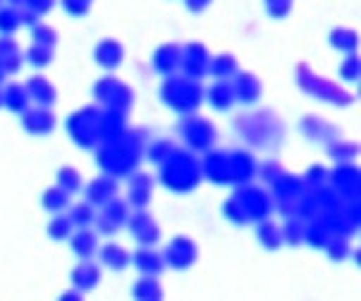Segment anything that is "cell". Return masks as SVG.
Here are the masks:
<instances>
[{"label":"cell","instance_id":"cell-1","mask_svg":"<svg viewBox=\"0 0 361 301\" xmlns=\"http://www.w3.org/2000/svg\"><path fill=\"white\" fill-rule=\"evenodd\" d=\"M147 147V133L145 130H125L120 137L110 142L95 145V162L105 175L115 180H125L140 167Z\"/></svg>","mask_w":361,"mask_h":301},{"label":"cell","instance_id":"cell-2","mask_svg":"<svg viewBox=\"0 0 361 301\" xmlns=\"http://www.w3.org/2000/svg\"><path fill=\"white\" fill-rule=\"evenodd\" d=\"M157 182L175 195H190L202 182V167L192 149L175 147L170 157L157 164Z\"/></svg>","mask_w":361,"mask_h":301},{"label":"cell","instance_id":"cell-3","mask_svg":"<svg viewBox=\"0 0 361 301\" xmlns=\"http://www.w3.org/2000/svg\"><path fill=\"white\" fill-rule=\"evenodd\" d=\"M237 133L257 149H271L279 147L284 140V122L279 115H274L271 110H259L255 115H242L237 122Z\"/></svg>","mask_w":361,"mask_h":301},{"label":"cell","instance_id":"cell-4","mask_svg":"<svg viewBox=\"0 0 361 301\" xmlns=\"http://www.w3.org/2000/svg\"><path fill=\"white\" fill-rule=\"evenodd\" d=\"M159 100L177 115H187L200 110L204 102V87L200 80H192L182 73L167 75L159 85Z\"/></svg>","mask_w":361,"mask_h":301},{"label":"cell","instance_id":"cell-5","mask_svg":"<svg viewBox=\"0 0 361 301\" xmlns=\"http://www.w3.org/2000/svg\"><path fill=\"white\" fill-rule=\"evenodd\" d=\"M294 75H297V87L302 92H307L309 97H317V100L326 102V105H334V107L354 105V95H351L349 90H344L341 85L317 75L307 63L297 65V73Z\"/></svg>","mask_w":361,"mask_h":301},{"label":"cell","instance_id":"cell-6","mask_svg":"<svg viewBox=\"0 0 361 301\" xmlns=\"http://www.w3.org/2000/svg\"><path fill=\"white\" fill-rule=\"evenodd\" d=\"M177 133L185 140V147L192 149L195 154L207 152L217 142V127L212 125V120L197 115V112L182 115V120L177 122Z\"/></svg>","mask_w":361,"mask_h":301},{"label":"cell","instance_id":"cell-7","mask_svg":"<svg viewBox=\"0 0 361 301\" xmlns=\"http://www.w3.org/2000/svg\"><path fill=\"white\" fill-rule=\"evenodd\" d=\"M232 197H234V202H237L239 211H242V217H245L247 224L262 222V219L271 217V211H274V197L267 190H262V187L252 185V182L239 185Z\"/></svg>","mask_w":361,"mask_h":301},{"label":"cell","instance_id":"cell-8","mask_svg":"<svg viewBox=\"0 0 361 301\" xmlns=\"http://www.w3.org/2000/svg\"><path fill=\"white\" fill-rule=\"evenodd\" d=\"M97 120H100V107L85 105L80 110L70 112L65 120L68 137L78 145L80 149H95L97 145Z\"/></svg>","mask_w":361,"mask_h":301},{"label":"cell","instance_id":"cell-9","mask_svg":"<svg viewBox=\"0 0 361 301\" xmlns=\"http://www.w3.org/2000/svg\"><path fill=\"white\" fill-rule=\"evenodd\" d=\"M271 192H274V207L282 211L284 217H294L297 214V204L302 199V195L307 192V185H304L302 175H289V172H282L271 182Z\"/></svg>","mask_w":361,"mask_h":301},{"label":"cell","instance_id":"cell-10","mask_svg":"<svg viewBox=\"0 0 361 301\" xmlns=\"http://www.w3.org/2000/svg\"><path fill=\"white\" fill-rule=\"evenodd\" d=\"M130 211L133 209H130L128 199H120V195L107 202V204H102L100 211L95 214V222H92L97 227V234H102V237H115V234L128 224Z\"/></svg>","mask_w":361,"mask_h":301},{"label":"cell","instance_id":"cell-11","mask_svg":"<svg viewBox=\"0 0 361 301\" xmlns=\"http://www.w3.org/2000/svg\"><path fill=\"white\" fill-rule=\"evenodd\" d=\"M165 257V264L175 271H187L197 264L200 259V247L195 244V239H190L187 234H177V237L170 239V244L162 252Z\"/></svg>","mask_w":361,"mask_h":301},{"label":"cell","instance_id":"cell-12","mask_svg":"<svg viewBox=\"0 0 361 301\" xmlns=\"http://www.w3.org/2000/svg\"><path fill=\"white\" fill-rule=\"evenodd\" d=\"M326 182L331 185V190L344 199H359L361 195V172L354 162H339L329 175Z\"/></svg>","mask_w":361,"mask_h":301},{"label":"cell","instance_id":"cell-13","mask_svg":"<svg viewBox=\"0 0 361 301\" xmlns=\"http://www.w3.org/2000/svg\"><path fill=\"white\" fill-rule=\"evenodd\" d=\"M125 227L130 229V234H133V239L140 247H157L159 239H162V229H159L157 219L147 211V207L130 211V219Z\"/></svg>","mask_w":361,"mask_h":301},{"label":"cell","instance_id":"cell-14","mask_svg":"<svg viewBox=\"0 0 361 301\" xmlns=\"http://www.w3.org/2000/svg\"><path fill=\"white\" fill-rule=\"evenodd\" d=\"M209 50L204 42H187L182 45V58H180V73L192 80L207 78L209 70Z\"/></svg>","mask_w":361,"mask_h":301},{"label":"cell","instance_id":"cell-15","mask_svg":"<svg viewBox=\"0 0 361 301\" xmlns=\"http://www.w3.org/2000/svg\"><path fill=\"white\" fill-rule=\"evenodd\" d=\"M20 125L27 135L32 137H48L55 133V125H58V117H55L53 107H37L30 105L20 115Z\"/></svg>","mask_w":361,"mask_h":301},{"label":"cell","instance_id":"cell-16","mask_svg":"<svg viewBox=\"0 0 361 301\" xmlns=\"http://www.w3.org/2000/svg\"><path fill=\"white\" fill-rule=\"evenodd\" d=\"M200 167H202V180H209L214 185H229V149L209 147L207 152H202Z\"/></svg>","mask_w":361,"mask_h":301},{"label":"cell","instance_id":"cell-17","mask_svg":"<svg viewBox=\"0 0 361 301\" xmlns=\"http://www.w3.org/2000/svg\"><path fill=\"white\" fill-rule=\"evenodd\" d=\"M125 180H128V204L133 207V209H145V207H149L152 192H154L152 175L135 169L133 175H128Z\"/></svg>","mask_w":361,"mask_h":301},{"label":"cell","instance_id":"cell-18","mask_svg":"<svg viewBox=\"0 0 361 301\" xmlns=\"http://www.w3.org/2000/svg\"><path fill=\"white\" fill-rule=\"evenodd\" d=\"M257 180V159L250 149H232L229 152V185H247Z\"/></svg>","mask_w":361,"mask_h":301},{"label":"cell","instance_id":"cell-19","mask_svg":"<svg viewBox=\"0 0 361 301\" xmlns=\"http://www.w3.org/2000/svg\"><path fill=\"white\" fill-rule=\"evenodd\" d=\"M232 90H234V100L242 102V105H255L262 97V80L255 73H247V70H239L232 80Z\"/></svg>","mask_w":361,"mask_h":301},{"label":"cell","instance_id":"cell-20","mask_svg":"<svg viewBox=\"0 0 361 301\" xmlns=\"http://www.w3.org/2000/svg\"><path fill=\"white\" fill-rule=\"evenodd\" d=\"M125 130H128V112L112 110V107L100 110V120H97V145L120 137Z\"/></svg>","mask_w":361,"mask_h":301},{"label":"cell","instance_id":"cell-21","mask_svg":"<svg viewBox=\"0 0 361 301\" xmlns=\"http://www.w3.org/2000/svg\"><path fill=\"white\" fill-rule=\"evenodd\" d=\"M82 192H85V199L90 202L92 207L100 209L102 204H107V202L115 199V197L120 195V182H117L115 177H110V175L102 172V175L95 177L90 185L82 187Z\"/></svg>","mask_w":361,"mask_h":301},{"label":"cell","instance_id":"cell-22","mask_svg":"<svg viewBox=\"0 0 361 301\" xmlns=\"http://www.w3.org/2000/svg\"><path fill=\"white\" fill-rule=\"evenodd\" d=\"M299 130H302V135L309 140V142H331V140L341 137V130L336 125H331V122L322 120V117L317 115H307L302 122H299Z\"/></svg>","mask_w":361,"mask_h":301},{"label":"cell","instance_id":"cell-23","mask_svg":"<svg viewBox=\"0 0 361 301\" xmlns=\"http://www.w3.org/2000/svg\"><path fill=\"white\" fill-rule=\"evenodd\" d=\"M92 58H95V63L100 65L102 70L112 73V70L120 68V65H123V60H125L123 42L115 40V37H105V40H100L95 45V50H92Z\"/></svg>","mask_w":361,"mask_h":301},{"label":"cell","instance_id":"cell-24","mask_svg":"<svg viewBox=\"0 0 361 301\" xmlns=\"http://www.w3.org/2000/svg\"><path fill=\"white\" fill-rule=\"evenodd\" d=\"M180 58H182V45L165 42V45H159L152 53V70L157 75H162V78L180 73Z\"/></svg>","mask_w":361,"mask_h":301},{"label":"cell","instance_id":"cell-25","mask_svg":"<svg viewBox=\"0 0 361 301\" xmlns=\"http://www.w3.org/2000/svg\"><path fill=\"white\" fill-rule=\"evenodd\" d=\"M68 242L78 259H95L97 249H100V234L92 232L90 227H78V229H73Z\"/></svg>","mask_w":361,"mask_h":301},{"label":"cell","instance_id":"cell-26","mask_svg":"<svg viewBox=\"0 0 361 301\" xmlns=\"http://www.w3.org/2000/svg\"><path fill=\"white\" fill-rule=\"evenodd\" d=\"M102 279V269L100 264H95L92 259H80L75 264V269L70 271V281H73L75 289H80L82 294H90L92 289H97Z\"/></svg>","mask_w":361,"mask_h":301},{"label":"cell","instance_id":"cell-27","mask_svg":"<svg viewBox=\"0 0 361 301\" xmlns=\"http://www.w3.org/2000/svg\"><path fill=\"white\" fill-rule=\"evenodd\" d=\"M130 264H135V269L140 274H154V276H159L167 269L165 257L154 247H140L135 254H130Z\"/></svg>","mask_w":361,"mask_h":301},{"label":"cell","instance_id":"cell-28","mask_svg":"<svg viewBox=\"0 0 361 301\" xmlns=\"http://www.w3.org/2000/svg\"><path fill=\"white\" fill-rule=\"evenodd\" d=\"M25 90L30 95V102L37 107H53L58 102V90L45 75H32L25 82Z\"/></svg>","mask_w":361,"mask_h":301},{"label":"cell","instance_id":"cell-29","mask_svg":"<svg viewBox=\"0 0 361 301\" xmlns=\"http://www.w3.org/2000/svg\"><path fill=\"white\" fill-rule=\"evenodd\" d=\"M0 65L3 70L11 75H18L25 65V55H23V48L18 45V40L13 35H0Z\"/></svg>","mask_w":361,"mask_h":301},{"label":"cell","instance_id":"cell-30","mask_svg":"<svg viewBox=\"0 0 361 301\" xmlns=\"http://www.w3.org/2000/svg\"><path fill=\"white\" fill-rule=\"evenodd\" d=\"M95 257L100 259L102 266H107V269H112V271H125L130 266V252L117 242L102 244Z\"/></svg>","mask_w":361,"mask_h":301},{"label":"cell","instance_id":"cell-31","mask_svg":"<svg viewBox=\"0 0 361 301\" xmlns=\"http://www.w3.org/2000/svg\"><path fill=\"white\" fill-rule=\"evenodd\" d=\"M204 100L212 105V110L217 112H229L237 100H234V90L229 80H217L214 85H209V90H204Z\"/></svg>","mask_w":361,"mask_h":301},{"label":"cell","instance_id":"cell-32","mask_svg":"<svg viewBox=\"0 0 361 301\" xmlns=\"http://www.w3.org/2000/svg\"><path fill=\"white\" fill-rule=\"evenodd\" d=\"M255 227H257V242H259L267 252H276L279 247H284L282 224H276L271 217H267V219H262V222H257Z\"/></svg>","mask_w":361,"mask_h":301},{"label":"cell","instance_id":"cell-33","mask_svg":"<svg viewBox=\"0 0 361 301\" xmlns=\"http://www.w3.org/2000/svg\"><path fill=\"white\" fill-rule=\"evenodd\" d=\"M334 237L329 229V224L324 222V217H314L309 222H304V244L314 249H324L326 242Z\"/></svg>","mask_w":361,"mask_h":301},{"label":"cell","instance_id":"cell-34","mask_svg":"<svg viewBox=\"0 0 361 301\" xmlns=\"http://www.w3.org/2000/svg\"><path fill=\"white\" fill-rule=\"evenodd\" d=\"M30 105L32 102L25 90V85L11 82L6 90H3V107H6L8 112H13V115H23Z\"/></svg>","mask_w":361,"mask_h":301},{"label":"cell","instance_id":"cell-35","mask_svg":"<svg viewBox=\"0 0 361 301\" xmlns=\"http://www.w3.org/2000/svg\"><path fill=\"white\" fill-rule=\"evenodd\" d=\"M239 73V60L232 53H219L214 58H209V70L207 75H212L214 80H232Z\"/></svg>","mask_w":361,"mask_h":301},{"label":"cell","instance_id":"cell-36","mask_svg":"<svg viewBox=\"0 0 361 301\" xmlns=\"http://www.w3.org/2000/svg\"><path fill=\"white\" fill-rule=\"evenodd\" d=\"M133 296L137 301H159L165 296V289L159 284V279L154 274H142V279H137L133 284Z\"/></svg>","mask_w":361,"mask_h":301},{"label":"cell","instance_id":"cell-37","mask_svg":"<svg viewBox=\"0 0 361 301\" xmlns=\"http://www.w3.org/2000/svg\"><path fill=\"white\" fill-rule=\"evenodd\" d=\"M329 45L339 53H356L359 50V32L351 27H331L329 32Z\"/></svg>","mask_w":361,"mask_h":301},{"label":"cell","instance_id":"cell-38","mask_svg":"<svg viewBox=\"0 0 361 301\" xmlns=\"http://www.w3.org/2000/svg\"><path fill=\"white\" fill-rule=\"evenodd\" d=\"M326 154H329V159H334L336 164L354 162V159L359 157V145L351 142V140L336 137V140H331V142H326Z\"/></svg>","mask_w":361,"mask_h":301},{"label":"cell","instance_id":"cell-39","mask_svg":"<svg viewBox=\"0 0 361 301\" xmlns=\"http://www.w3.org/2000/svg\"><path fill=\"white\" fill-rule=\"evenodd\" d=\"M55 185H58L65 195L73 197V195H78V192H82V175H80V169L65 164V167H60L58 172H55Z\"/></svg>","mask_w":361,"mask_h":301},{"label":"cell","instance_id":"cell-40","mask_svg":"<svg viewBox=\"0 0 361 301\" xmlns=\"http://www.w3.org/2000/svg\"><path fill=\"white\" fill-rule=\"evenodd\" d=\"M40 204H43V209L50 211V214H58V211H65L70 207V195H65L58 185H53V187H48V190L43 192V197H40Z\"/></svg>","mask_w":361,"mask_h":301},{"label":"cell","instance_id":"cell-41","mask_svg":"<svg viewBox=\"0 0 361 301\" xmlns=\"http://www.w3.org/2000/svg\"><path fill=\"white\" fill-rule=\"evenodd\" d=\"M95 214H97V209L87 199L73 204V207H70V211H68V217H70V222H73L75 229H78V227H90V224L95 222Z\"/></svg>","mask_w":361,"mask_h":301},{"label":"cell","instance_id":"cell-42","mask_svg":"<svg viewBox=\"0 0 361 301\" xmlns=\"http://www.w3.org/2000/svg\"><path fill=\"white\" fill-rule=\"evenodd\" d=\"M123 82V80L117 78V75L107 73L105 78H100L95 85H92V97H95V105H107V100L112 97V92L117 90V85Z\"/></svg>","mask_w":361,"mask_h":301},{"label":"cell","instance_id":"cell-43","mask_svg":"<svg viewBox=\"0 0 361 301\" xmlns=\"http://www.w3.org/2000/svg\"><path fill=\"white\" fill-rule=\"evenodd\" d=\"M30 40L35 45H45V48H58L60 32L53 25H48V23H37V25L30 27Z\"/></svg>","mask_w":361,"mask_h":301},{"label":"cell","instance_id":"cell-44","mask_svg":"<svg viewBox=\"0 0 361 301\" xmlns=\"http://www.w3.org/2000/svg\"><path fill=\"white\" fill-rule=\"evenodd\" d=\"M73 222H70L68 214H63V211H58V214H53V219L48 222V237L53 239V242H68V237L73 234Z\"/></svg>","mask_w":361,"mask_h":301},{"label":"cell","instance_id":"cell-45","mask_svg":"<svg viewBox=\"0 0 361 301\" xmlns=\"http://www.w3.org/2000/svg\"><path fill=\"white\" fill-rule=\"evenodd\" d=\"M135 105V90L130 85L120 82L117 85V90L112 92V97L107 100L105 107H112V110H120V112H130Z\"/></svg>","mask_w":361,"mask_h":301},{"label":"cell","instance_id":"cell-46","mask_svg":"<svg viewBox=\"0 0 361 301\" xmlns=\"http://www.w3.org/2000/svg\"><path fill=\"white\" fill-rule=\"evenodd\" d=\"M23 55H25V63H30L32 68H37V70H43L53 63L55 48H45V45H35V42H32L30 48L23 50Z\"/></svg>","mask_w":361,"mask_h":301},{"label":"cell","instance_id":"cell-47","mask_svg":"<svg viewBox=\"0 0 361 301\" xmlns=\"http://www.w3.org/2000/svg\"><path fill=\"white\" fill-rule=\"evenodd\" d=\"M172 149H175V145H172V140L159 137V140H152V142H149L147 147H145V157H147L152 164H162L167 157H170Z\"/></svg>","mask_w":361,"mask_h":301},{"label":"cell","instance_id":"cell-48","mask_svg":"<svg viewBox=\"0 0 361 301\" xmlns=\"http://www.w3.org/2000/svg\"><path fill=\"white\" fill-rule=\"evenodd\" d=\"M282 242L289 244V247L304 244V219L287 217V222L282 224Z\"/></svg>","mask_w":361,"mask_h":301},{"label":"cell","instance_id":"cell-49","mask_svg":"<svg viewBox=\"0 0 361 301\" xmlns=\"http://www.w3.org/2000/svg\"><path fill=\"white\" fill-rule=\"evenodd\" d=\"M20 25V8L3 6L0 8V35H16Z\"/></svg>","mask_w":361,"mask_h":301},{"label":"cell","instance_id":"cell-50","mask_svg":"<svg viewBox=\"0 0 361 301\" xmlns=\"http://www.w3.org/2000/svg\"><path fill=\"white\" fill-rule=\"evenodd\" d=\"M339 78L344 82H359L361 78V58L359 53H346V58L339 65Z\"/></svg>","mask_w":361,"mask_h":301},{"label":"cell","instance_id":"cell-51","mask_svg":"<svg viewBox=\"0 0 361 301\" xmlns=\"http://www.w3.org/2000/svg\"><path fill=\"white\" fill-rule=\"evenodd\" d=\"M324 252L329 254L331 262H344L346 257H349V252H351L349 237H344V234H334V237L326 242Z\"/></svg>","mask_w":361,"mask_h":301},{"label":"cell","instance_id":"cell-52","mask_svg":"<svg viewBox=\"0 0 361 301\" xmlns=\"http://www.w3.org/2000/svg\"><path fill=\"white\" fill-rule=\"evenodd\" d=\"M264 11L271 20H287L294 11V0H264Z\"/></svg>","mask_w":361,"mask_h":301},{"label":"cell","instance_id":"cell-53","mask_svg":"<svg viewBox=\"0 0 361 301\" xmlns=\"http://www.w3.org/2000/svg\"><path fill=\"white\" fill-rule=\"evenodd\" d=\"M282 172H284V167L276 162V159H267V162L257 164V177H259L262 182H267V185H271Z\"/></svg>","mask_w":361,"mask_h":301},{"label":"cell","instance_id":"cell-54","mask_svg":"<svg viewBox=\"0 0 361 301\" xmlns=\"http://www.w3.org/2000/svg\"><path fill=\"white\" fill-rule=\"evenodd\" d=\"M60 8H63L70 18H85L87 13H90L92 3L90 0H60Z\"/></svg>","mask_w":361,"mask_h":301},{"label":"cell","instance_id":"cell-55","mask_svg":"<svg viewBox=\"0 0 361 301\" xmlns=\"http://www.w3.org/2000/svg\"><path fill=\"white\" fill-rule=\"evenodd\" d=\"M326 175H329V169H324L322 164H314V167H309L307 172H304L302 180H304V185H307V190H312V187L324 185Z\"/></svg>","mask_w":361,"mask_h":301},{"label":"cell","instance_id":"cell-56","mask_svg":"<svg viewBox=\"0 0 361 301\" xmlns=\"http://www.w3.org/2000/svg\"><path fill=\"white\" fill-rule=\"evenodd\" d=\"M25 8H30V11H35L37 16L43 18L55 8V0H25Z\"/></svg>","mask_w":361,"mask_h":301},{"label":"cell","instance_id":"cell-57","mask_svg":"<svg viewBox=\"0 0 361 301\" xmlns=\"http://www.w3.org/2000/svg\"><path fill=\"white\" fill-rule=\"evenodd\" d=\"M37 23H40V16H37L35 11H30V8L23 6L20 8V25L32 27V25H37Z\"/></svg>","mask_w":361,"mask_h":301},{"label":"cell","instance_id":"cell-58","mask_svg":"<svg viewBox=\"0 0 361 301\" xmlns=\"http://www.w3.org/2000/svg\"><path fill=\"white\" fill-rule=\"evenodd\" d=\"M185 6L190 13H204L209 6H212V0H185Z\"/></svg>","mask_w":361,"mask_h":301},{"label":"cell","instance_id":"cell-59","mask_svg":"<svg viewBox=\"0 0 361 301\" xmlns=\"http://www.w3.org/2000/svg\"><path fill=\"white\" fill-rule=\"evenodd\" d=\"M80 299H82V291L75 289V286L70 291H65L63 296H60V301H80Z\"/></svg>","mask_w":361,"mask_h":301},{"label":"cell","instance_id":"cell-60","mask_svg":"<svg viewBox=\"0 0 361 301\" xmlns=\"http://www.w3.org/2000/svg\"><path fill=\"white\" fill-rule=\"evenodd\" d=\"M8 6H13V8H23V6H25V0H8Z\"/></svg>","mask_w":361,"mask_h":301},{"label":"cell","instance_id":"cell-61","mask_svg":"<svg viewBox=\"0 0 361 301\" xmlns=\"http://www.w3.org/2000/svg\"><path fill=\"white\" fill-rule=\"evenodd\" d=\"M6 78H8V73H6V70H3V65H0V85L6 82Z\"/></svg>","mask_w":361,"mask_h":301},{"label":"cell","instance_id":"cell-62","mask_svg":"<svg viewBox=\"0 0 361 301\" xmlns=\"http://www.w3.org/2000/svg\"><path fill=\"white\" fill-rule=\"evenodd\" d=\"M0 110H3V87H0Z\"/></svg>","mask_w":361,"mask_h":301},{"label":"cell","instance_id":"cell-63","mask_svg":"<svg viewBox=\"0 0 361 301\" xmlns=\"http://www.w3.org/2000/svg\"><path fill=\"white\" fill-rule=\"evenodd\" d=\"M0 3H3V0H0Z\"/></svg>","mask_w":361,"mask_h":301},{"label":"cell","instance_id":"cell-64","mask_svg":"<svg viewBox=\"0 0 361 301\" xmlns=\"http://www.w3.org/2000/svg\"><path fill=\"white\" fill-rule=\"evenodd\" d=\"M90 3H92V0H90Z\"/></svg>","mask_w":361,"mask_h":301}]
</instances>
